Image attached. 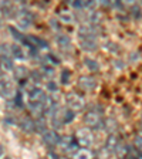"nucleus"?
I'll list each match as a JSON object with an SVG mask.
<instances>
[{"instance_id":"nucleus-24","label":"nucleus","mask_w":142,"mask_h":159,"mask_svg":"<svg viewBox=\"0 0 142 159\" xmlns=\"http://www.w3.org/2000/svg\"><path fill=\"white\" fill-rule=\"evenodd\" d=\"M43 64H47V66H51V67L58 66V64H60V58L56 56V54L48 53L47 56L43 57Z\"/></svg>"},{"instance_id":"nucleus-31","label":"nucleus","mask_w":142,"mask_h":159,"mask_svg":"<svg viewBox=\"0 0 142 159\" xmlns=\"http://www.w3.org/2000/svg\"><path fill=\"white\" fill-rule=\"evenodd\" d=\"M0 56H10V46L6 43L0 44Z\"/></svg>"},{"instance_id":"nucleus-6","label":"nucleus","mask_w":142,"mask_h":159,"mask_svg":"<svg viewBox=\"0 0 142 159\" xmlns=\"http://www.w3.org/2000/svg\"><path fill=\"white\" fill-rule=\"evenodd\" d=\"M17 21H19V26L21 30L29 29L31 24H33V14L30 13L27 9H21L16 13Z\"/></svg>"},{"instance_id":"nucleus-14","label":"nucleus","mask_w":142,"mask_h":159,"mask_svg":"<svg viewBox=\"0 0 142 159\" xmlns=\"http://www.w3.org/2000/svg\"><path fill=\"white\" fill-rule=\"evenodd\" d=\"M29 109L30 112L33 114L36 118L44 115V109H43V104L39 102V101H30L29 99Z\"/></svg>"},{"instance_id":"nucleus-30","label":"nucleus","mask_w":142,"mask_h":159,"mask_svg":"<svg viewBox=\"0 0 142 159\" xmlns=\"http://www.w3.org/2000/svg\"><path fill=\"white\" fill-rule=\"evenodd\" d=\"M46 88L48 89L50 93H57L58 91V87H57V83H54L53 80H48L46 83Z\"/></svg>"},{"instance_id":"nucleus-23","label":"nucleus","mask_w":142,"mask_h":159,"mask_svg":"<svg viewBox=\"0 0 142 159\" xmlns=\"http://www.w3.org/2000/svg\"><path fill=\"white\" fill-rule=\"evenodd\" d=\"M58 20L60 21H63V23H67V24H71L76 21V16H74L71 11H61V13L58 14Z\"/></svg>"},{"instance_id":"nucleus-39","label":"nucleus","mask_w":142,"mask_h":159,"mask_svg":"<svg viewBox=\"0 0 142 159\" xmlns=\"http://www.w3.org/2000/svg\"><path fill=\"white\" fill-rule=\"evenodd\" d=\"M0 26H2V14H0Z\"/></svg>"},{"instance_id":"nucleus-3","label":"nucleus","mask_w":142,"mask_h":159,"mask_svg":"<svg viewBox=\"0 0 142 159\" xmlns=\"http://www.w3.org/2000/svg\"><path fill=\"white\" fill-rule=\"evenodd\" d=\"M76 139L80 146L89 148V146H93V143H94V134H93V131L89 129V126H87V128H80V129H77V132H76Z\"/></svg>"},{"instance_id":"nucleus-35","label":"nucleus","mask_w":142,"mask_h":159,"mask_svg":"<svg viewBox=\"0 0 142 159\" xmlns=\"http://www.w3.org/2000/svg\"><path fill=\"white\" fill-rule=\"evenodd\" d=\"M119 2H121L124 6H132V4H135L136 0H119Z\"/></svg>"},{"instance_id":"nucleus-1","label":"nucleus","mask_w":142,"mask_h":159,"mask_svg":"<svg viewBox=\"0 0 142 159\" xmlns=\"http://www.w3.org/2000/svg\"><path fill=\"white\" fill-rule=\"evenodd\" d=\"M66 104L70 109H73L74 112H80V111H84L87 107L85 98L80 93H70L66 97Z\"/></svg>"},{"instance_id":"nucleus-29","label":"nucleus","mask_w":142,"mask_h":159,"mask_svg":"<svg viewBox=\"0 0 142 159\" xmlns=\"http://www.w3.org/2000/svg\"><path fill=\"white\" fill-rule=\"evenodd\" d=\"M70 77H71V73H70L67 68H64L60 74V78H61V84H68L70 83Z\"/></svg>"},{"instance_id":"nucleus-12","label":"nucleus","mask_w":142,"mask_h":159,"mask_svg":"<svg viewBox=\"0 0 142 159\" xmlns=\"http://www.w3.org/2000/svg\"><path fill=\"white\" fill-rule=\"evenodd\" d=\"M46 97V93H44L43 89L40 88V87H31L29 89V99L30 101H39L41 102Z\"/></svg>"},{"instance_id":"nucleus-20","label":"nucleus","mask_w":142,"mask_h":159,"mask_svg":"<svg viewBox=\"0 0 142 159\" xmlns=\"http://www.w3.org/2000/svg\"><path fill=\"white\" fill-rule=\"evenodd\" d=\"M0 61H2L3 70H6V71H13L14 64H13V57L11 56H0Z\"/></svg>"},{"instance_id":"nucleus-38","label":"nucleus","mask_w":142,"mask_h":159,"mask_svg":"<svg viewBox=\"0 0 142 159\" xmlns=\"http://www.w3.org/2000/svg\"><path fill=\"white\" fill-rule=\"evenodd\" d=\"M17 2H19V3H26L27 0H17Z\"/></svg>"},{"instance_id":"nucleus-36","label":"nucleus","mask_w":142,"mask_h":159,"mask_svg":"<svg viewBox=\"0 0 142 159\" xmlns=\"http://www.w3.org/2000/svg\"><path fill=\"white\" fill-rule=\"evenodd\" d=\"M4 153H6V151H4V146L0 143V158H3Z\"/></svg>"},{"instance_id":"nucleus-15","label":"nucleus","mask_w":142,"mask_h":159,"mask_svg":"<svg viewBox=\"0 0 142 159\" xmlns=\"http://www.w3.org/2000/svg\"><path fill=\"white\" fill-rule=\"evenodd\" d=\"M10 56L13 57L16 60H24L26 58V53H24V50L21 46L19 44H11L10 46Z\"/></svg>"},{"instance_id":"nucleus-7","label":"nucleus","mask_w":142,"mask_h":159,"mask_svg":"<svg viewBox=\"0 0 142 159\" xmlns=\"http://www.w3.org/2000/svg\"><path fill=\"white\" fill-rule=\"evenodd\" d=\"M78 44L80 47L87 51V53H94L98 48V41L97 37H85V36H78Z\"/></svg>"},{"instance_id":"nucleus-2","label":"nucleus","mask_w":142,"mask_h":159,"mask_svg":"<svg viewBox=\"0 0 142 159\" xmlns=\"http://www.w3.org/2000/svg\"><path fill=\"white\" fill-rule=\"evenodd\" d=\"M60 148V151L63 153H66V155H73L74 152H76L77 149L80 148L78 142H77L76 136H63V138H60L58 141V145H57Z\"/></svg>"},{"instance_id":"nucleus-32","label":"nucleus","mask_w":142,"mask_h":159,"mask_svg":"<svg viewBox=\"0 0 142 159\" xmlns=\"http://www.w3.org/2000/svg\"><path fill=\"white\" fill-rule=\"evenodd\" d=\"M131 14H132L135 19H139V17H141V9H139V6L132 4V6H131Z\"/></svg>"},{"instance_id":"nucleus-33","label":"nucleus","mask_w":142,"mask_h":159,"mask_svg":"<svg viewBox=\"0 0 142 159\" xmlns=\"http://www.w3.org/2000/svg\"><path fill=\"white\" fill-rule=\"evenodd\" d=\"M134 145H135V148L138 149V151H141V152H142V135L136 136L135 141H134Z\"/></svg>"},{"instance_id":"nucleus-5","label":"nucleus","mask_w":142,"mask_h":159,"mask_svg":"<svg viewBox=\"0 0 142 159\" xmlns=\"http://www.w3.org/2000/svg\"><path fill=\"white\" fill-rule=\"evenodd\" d=\"M41 141H43V143L46 146H48V148L53 149L58 145L60 135L54 131V129H46V131L41 132Z\"/></svg>"},{"instance_id":"nucleus-8","label":"nucleus","mask_w":142,"mask_h":159,"mask_svg":"<svg viewBox=\"0 0 142 159\" xmlns=\"http://www.w3.org/2000/svg\"><path fill=\"white\" fill-rule=\"evenodd\" d=\"M77 85H78L80 89H83V91H94L97 88V80L91 75H83L80 77L78 81H77Z\"/></svg>"},{"instance_id":"nucleus-16","label":"nucleus","mask_w":142,"mask_h":159,"mask_svg":"<svg viewBox=\"0 0 142 159\" xmlns=\"http://www.w3.org/2000/svg\"><path fill=\"white\" fill-rule=\"evenodd\" d=\"M74 158H78V159H89V158H94L95 156V153L91 151L89 148H78L76 151V152L73 153Z\"/></svg>"},{"instance_id":"nucleus-18","label":"nucleus","mask_w":142,"mask_h":159,"mask_svg":"<svg viewBox=\"0 0 142 159\" xmlns=\"http://www.w3.org/2000/svg\"><path fill=\"white\" fill-rule=\"evenodd\" d=\"M103 128L105 129L108 134H115L117 129H118V122H117L114 118H107V119H104Z\"/></svg>"},{"instance_id":"nucleus-22","label":"nucleus","mask_w":142,"mask_h":159,"mask_svg":"<svg viewBox=\"0 0 142 159\" xmlns=\"http://www.w3.org/2000/svg\"><path fill=\"white\" fill-rule=\"evenodd\" d=\"M84 66H85L91 73H98L99 71V64H98V61H95L94 58H89V57L84 58Z\"/></svg>"},{"instance_id":"nucleus-27","label":"nucleus","mask_w":142,"mask_h":159,"mask_svg":"<svg viewBox=\"0 0 142 159\" xmlns=\"http://www.w3.org/2000/svg\"><path fill=\"white\" fill-rule=\"evenodd\" d=\"M29 80L30 81H33V83L39 84L41 83V80H43V75L40 73V70H34V71H30L29 73Z\"/></svg>"},{"instance_id":"nucleus-11","label":"nucleus","mask_w":142,"mask_h":159,"mask_svg":"<svg viewBox=\"0 0 142 159\" xmlns=\"http://www.w3.org/2000/svg\"><path fill=\"white\" fill-rule=\"evenodd\" d=\"M56 43H57V46L60 47V50H63V51H71V48H73L71 39H70L67 34H57Z\"/></svg>"},{"instance_id":"nucleus-10","label":"nucleus","mask_w":142,"mask_h":159,"mask_svg":"<svg viewBox=\"0 0 142 159\" xmlns=\"http://www.w3.org/2000/svg\"><path fill=\"white\" fill-rule=\"evenodd\" d=\"M19 126H20V129L26 134L36 132V121H34L33 118H30V116H23V118L20 119Z\"/></svg>"},{"instance_id":"nucleus-19","label":"nucleus","mask_w":142,"mask_h":159,"mask_svg":"<svg viewBox=\"0 0 142 159\" xmlns=\"http://www.w3.org/2000/svg\"><path fill=\"white\" fill-rule=\"evenodd\" d=\"M29 70L26 68L24 66H17L13 68V74H14V78L19 81V80H23V78H27L29 77Z\"/></svg>"},{"instance_id":"nucleus-37","label":"nucleus","mask_w":142,"mask_h":159,"mask_svg":"<svg viewBox=\"0 0 142 159\" xmlns=\"http://www.w3.org/2000/svg\"><path fill=\"white\" fill-rule=\"evenodd\" d=\"M2 71H3V66H2V61H0V74H2Z\"/></svg>"},{"instance_id":"nucleus-34","label":"nucleus","mask_w":142,"mask_h":159,"mask_svg":"<svg viewBox=\"0 0 142 159\" xmlns=\"http://www.w3.org/2000/svg\"><path fill=\"white\" fill-rule=\"evenodd\" d=\"M4 124H6V125H14V124H16V119L13 118V116H6V118H4Z\"/></svg>"},{"instance_id":"nucleus-17","label":"nucleus","mask_w":142,"mask_h":159,"mask_svg":"<svg viewBox=\"0 0 142 159\" xmlns=\"http://www.w3.org/2000/svg\"><path fill=\"white\" fill-rule=\"evenodd\" d=\"M27 39H29L30 46H36L37 48H46V50L48 48V43H47L46 40L40 39V37H37V36H27Z\"/></svg>"},{"instance_id":"nucleus-25","label":"nucleus","mask_w":142,"mask_h":159,"mask_svg":"<svg viewBox=\"0 0 142 159\" xmlns=\"http://www.w3.org/2000/svg\"><path fill=\"white\" fill-rule=\"evenodd\" d=\"M34 121H36V132L41 134L43 131H46L47 129V121H46V118H44V115L36 118Z\"/></svg>"},{"instance_id":"nucleus-13","label":"nucleus","mask_w":142,"mask_h":159,"mask_svg":"<svg viewBox=\"0 0 142 159\" xmlns=\"http://www.w3.org/2000/svg\"><path fill=\"white\" fill-rule=\"evenodd\" d=\"M118 143H119L118 136H117L115 134H109L108 138H107V141H105V151L108 153H114V151H115V148H117Z\"/></svg>"},{"instance_id":"nucleus-26","label":"nucleus","mask_w":142,"mask_h":159,"mask_svg":"<svg viewBox=\"0 0 142 159\" xmlns=\"http://www.w3.org/2000/svg\"><path fill=\"white\" fill-rule=\"evenodd\" d=\"M74 118H76V112H74L73 109H70L68 107H67V109H64L63 111V124L66 125V124L73 122Z\"/></svg>"},{"instance_id":"nucleus-28","label":"nucleus","mask_w":142,"mask_h":159,"mask_svg":"<svg viewBox=\"0 0 142 159\" xmlns=\"http://www.w3.org/2000/svg\"><path fill=\"white\" fill-rule=\"evenodd\" d=\"M70 4H71L76 10L85 9V2H84V0H70Z\"/></svg>"},{"instance_id":"nucleus-9","label":"nucleus","mask_w":142,"mask_h":159,"mask_svg":"<svg viewBox=\"0 0 142 159\" xmlns=\"http://www.w3.org/2000/svg\"><path fill=\"white\" fill-rule=\"evenodd\" d=\"M14 93L16 91H14L13 85H11V83H10L9 80H6V78L0 80V95L3 97V98L9 99V98H13Z\"/></svg>"},{"instance_id":"nucleus-4","label":"nucleus","mask_w":142,"mask_h":159,"mask_svg":"<svg viewBox=\"0 0 142 159\" xmlns=\"http://www.w3.org/2000/svg\"><path fill=\"white\" fill-rule=\"evenodd\" d=\"M84 124L87 126H91V128L101 129L104 125V119L101 116V112L94 111V109H89L88 112L84 114Z\"/></svg>"},{"instance_id":"nucleus-21","label":"nucleus","mask_w":142,"mask_h":159,"mask_svg":"<svg viewBox=\"0 0 142 159\" xmlns=\"http://www.w3.org/2000/svg\"><path fill=\"white\" fill-rule=\"evenodd\" d=\"M40 73H41L43 78L53 80L54 78V67L47 66V64H43V66H41V68H40Z\"/></svg>"}]
</instances>
